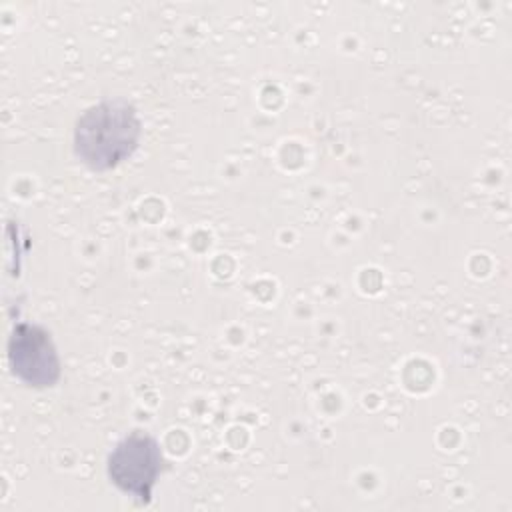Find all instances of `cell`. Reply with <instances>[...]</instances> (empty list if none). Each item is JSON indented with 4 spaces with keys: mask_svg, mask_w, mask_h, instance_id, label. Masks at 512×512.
<instances>
[{
    "mask_svg": "<svg viewBox=\"0 0 512 512\" xmlns=\"http://www.w3.org/2000/svg\"><path fill=\"white\" fill-rule=\"evenodd\" d=\"M142 120L126 98H106L88 106L74 122V156L92 172H108L140 146Z\"/></svg>",
    "mask_w": 512,
    "mask_h": 512,
    "instance_id": "cell-1",
    "label": "cell"
},
{
    "mask_svg": "<svg viewBox=\"0 0 512 512\" xmlns=\"http://www.w3.org/2000/svg\"><path fill=\"white\" fill-rule=\"evenodd\" d=\"M166 466L162 446L146 430H132L106 456V476L136 504L148 506Z\"/></svg>",
    "mask_w": 512,
    "mask_h": 512,
    "instance_id": "cell-2",
    "label": "cell"
},
{
    "mask_svg": "<svg viewBox=\"0 0 512 512\" xmlns=\"http://www.w3.org/2000/svg\"><path fill=\"white\" fill-rule=\"evenodd\" d=\"M10 372L28 388H52L62 378V362L48 328L36 322H16L8 336Z\"/></svg>",
    "mask_w": 512,
    "mask_h": 512,
    "instance_id": "cell-3",
    "label": "cell"
}]
</instances>
